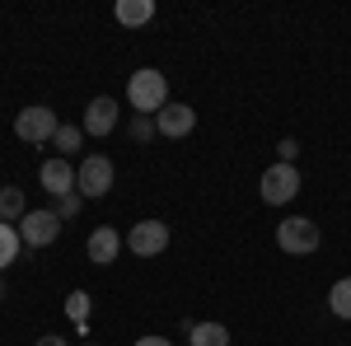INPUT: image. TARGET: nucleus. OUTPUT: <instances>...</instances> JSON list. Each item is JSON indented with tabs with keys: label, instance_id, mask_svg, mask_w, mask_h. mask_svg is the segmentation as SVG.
Masks as SVG:
<instances>
[{
	"label": "nucleus",
	"instance_id": "obj_24",
	"mask_svg": "<svg viewBox=\"0 0 351 346\" xmlns=\"http://www.w3.org/2000/svg\"><path fill=\"white\" fill-rule=\"evenodd\" d=\"M0 299H5V276H0Z\"/></svg>",
	"mask_w": 351,
	"mask_h": 346
},
{
	"label": "nucleus",
	"instance_id": "obj_6",
	"mask_svg": "<svg viewBox=\"0 0 351 346\" xmlns=\"http://www.w3.org/2000/svg\"><path fill=\"white\" fill-rule=\"evenodd\" d=\"M164 248H169V225L164 220H136L127 230V253H136V258H160Z\"/></svg>",
	"mask_w": 351,
	"mask_h": 346
},
{
	"label": "nucleus",
	"instance_id": "obj_21",
	"mask_svg": "<svg viewBox=\"0 0 351 346\" xmlns=\"http://www.w3.org/2000/svg\"><path fill=\"white\" fill-rule=\"evenodd\" d=\"M84 309H89V295H71V319H84Z\"/></svg>",
	"mask_w": 351,
	"mask_h": 346
},
{
	"label": "nucleus",
	"instance_id": "obj_20",
	"mask_svg": "<svg viewBox=\"0 0 351 346\" xmlns=\"http://www.w3.org/2000/svg\"><path fill=\"white\" fill-rule=\"evenodd\" d=\"M276 155H281V164H295V155H300V140H295V136H286V140L276 145Z\"/></svg>",
	"mask_w": 351,
	"mask_h": 346
},
{
	"label": "nucleus",
	"instance_id": "obj_4",
	"mask_svg": "<svg viewBox=\"0 0 351 346\" xmlns=\"http://www.w3.org/2000/svg\"><path fill=\"white\" fill-rule=\"evenodd\" d=\"M56 112L47 103H28L19 117H14V136L19 140H28V145H52V136H56Z\"/></svg>",
	"mask_w": 351,
	"mask_h": 346
},
{
	"label": "nucleus",
	"instance_id": "obj_16",
	"mask_svg": "<svg viewBox=\"0 0 351 346\" xmlns=\"http://www.w3.org/2000/svg\"><path fill=\"white\" fill-rule=\"evenodd\" d=\"M328 309H332L337 319H347V323H351V276L332 281V291H328Z\"/></svg>",
	"mask_w": 351,
	"mask_h": 346
},
{
	"label": "nucleus",
	"instance_id": "obj_23",
	"mask_svg": "<svg viewBox=\"0 0 351 346\" xmlns=\"http://www.w3.org/2000/svg\"><path fill=\"white\" fill-rule=\"evenodd\" d=\"M38 346H66V337H56V332H47V337H38Z\"/></svg>",
	"mask_w": 351,
	"mask_h": 346
},
{
	"label": "nucleus",
	"instance_id": "obj_17",
	"mask_svg": "<svg viewBox=\"0 0 351 346\" xmlns=\"http://www.w3.org/2000/svg\"><path fill=\"white\" fill-rule=\"evenodd\" d=\"M52 145L61 150V160H71V155H75V150L84 145V127H56Z\"/></svg>",
	"mask_w": 351,
	"mask_h": 346
},
{
	"label": "nucleus",
	"instance_id": "obj_2",
	"mask_svg": "<svg viewBox=\"0 0 351 346\" xmlns=\"http://www.w3.org/2000/svg\"><path fill=\"white\" fill-rule=\"evenodd\" d=\"M319 243H324V230H319L309 215H291V220H281V225H276V248H281V253H291V258L319 253Z\"/></svg>",
	"mask_w": 351,
	"mask_h": 346
},
{
	"label": "nucleus",
	"instance_id": "obj_5",
	"mask_svg": "<svg viewBox=\"0 0 351 346\" xmlns=\"http://www.w3.org/2000/svg\"><path fill=\"white\" fill-rule=\"evenodd\" d=\"M75 192H80L84 201L108 197V192H112V160H104V155H89V160L75 164Z\"/></svg>",
	"mask_w": 351,
	"mask_h": 346
},
{
	"label": "nucleus",
	"instance_id": "obj_9",
	"mask_svg": "<svg viewBox=\"0 0 351 346\" xmlns=\"http://www.w3.org/2000/svg\"><path fill=\"white\" fill-rule=\"evenodd\" d=\"M192 127H197V112H192L188 103H169L155 112V132L160 136H169V140H183V136H192Z\"/></svg>",
	"mask_w": 351,
	"mask_h": 346
},
{
	"label": "nucleus",
	"instance_id": "obj_3",
	"mask_svg": "<svg viewBox=\"0 0 351 346\" xmlns=\"http://www.w3.org/2000/svg\"><path fill=\"white\" fill-rule=\"evenodd\" d=\"M300 192V169L295 164H271V169H263V178H258V197L267 201V206H291Z\"/></svg>",
	"mask_w": 351,
	"mask_h": 346
},
{
	"label": "nucleus",
	"instance_id": "obj_1",
	"mask_svg": "<svg viewBox=\"0 0 351 346\" xmlns=\"http://www.w3.org/2000/svg\"><path fill=\"white\" fill-rule=\"evenodd\" d=\"M127 103L145 117H155L164 103H169V75L155 71V66H141L132 80H127Z\"/></svg>",
	"mask_w": 351,
	"mask_h": 346
},
{
	"label": "nucleus",
	"instance_id": "obj_12",
	"mask_svg": "<svg viewBox=\"0 0 351 346\" xmlns=\"http://www.w3.org/2000/svg\"><path fill=\"white\" fill-rule=\"evenodd\" d=\"M117 24L122 28H141V24H150L155 19V0H117Z\"/></svg>",
	"mask_w": 351,
	"mask_h": 346
},
{
	"label": "nucleus",
	"instance_id": "obj_14",
	"mask_svg": "<svg viewBox=\"0 0 351 346\" xmlns=\"http://www.w3.org/2000/svg\"><path fill=\"white\" fill-rule=\"evenodd\" d=\"M19 253H24V239H19V225H5V220H0V271L19 262Z\"/></svg>",
	"mask_w": 351,
	"mask_h": 346
},
{
	"label": "nucleus",
	"instance_id": "obj_11",
	"mask_svg": "<svg viewBox=\"0 0 351 346\" xmlns=\"http://www.w3.org/2000/svg\"><path fill=\"white\" fill-rule=\"evenodd\" d=\"M84 253H89V262H94V267H112V262H117V253H122V234H117L112 225H99V230L84 239Z\"/></svg>",
	"mask_w": 351,
	"mask_h": 346
},
{
	"label": "nucleus",
	"instance_id": "obj_13",
	"mask_svg": "<svg viewBox=\"0 0 351 346\" xmlns=\"http://www.w3.org/2000/svg\"><path fill=\"white\" fill-rule=\"evenodd\" d=\"M28 215V201H24V187H0V220H5V225H19V220H24Z\"/></svg>",
	"mask_w": 351,
	"mask_h": 346
},
{
	"label": "nucleus",
	"instance_id": "obj_7",
	"mask_svg": "<svg viewBox=\"0 0 351 346\" xmlns=\"http://www.w3.org/2000/svg\"><path fill=\"white\" fill-rule=\"evenodd\" d=\"M56 234H61V215L56 211H28L24 220H19L24 248H47V243H56Z\"/></svg>",
	"mask_w": 351,
	"mask_h": 346
},
{
	"label": "nucleus",
	"instance_id": "obj_10",
	"mask_svg": "<svg viewBox=\"0 0 351 346\" xmlns=\"http://www.w3.org/2000/svg\"><path fill=\"white\" fill-rule=\"evenodd\" d=\"M38 183H43V192L47 197H66V192H75V164L71 160H43V169H38Z\"/></svg>",
	"mask_w": 351,
	"mask_h": 346
},
{
	"label": "nucleus",
	"instance_id": "obj_25",
	"mask_svg": "<svg viewBox=\"0 0 351 346\" xmlns=\"http://www.w3.org/2000/svg\"><path fill=\"white\" fill-rule=\"evenodd\" d=\"M84 346H89V342H84Z\"/></svg>",
	"mask_w": 351,
	"mask_h": 346
},
{
	"label": "nucleus",
	"instance_id": "obj_8",
	"mask_svg": "<svg viewBox=\"0 0 351 346\" xmlns=\"http://www.w3.org/2000/svg\"><path fill=\"white\" fill-rule=\"evenodd\" d=\"M117 117H122L117 99L99 94V99H89V108H84V117H80V127H84V136H112V132H117Z\"/></svg>",
	"mask_w": 351,
	"mask_h": 346
},
{
	"label": "nucleus",
	"instance_id": "obj_18",
	"mask_svg": "<svg viewBox=\"0 0 351 346\" xmlns=\"http://www.w3.org/2000/svg\"><path fill=\"white\" fill-rule=\"evenodd\" d=\"M155 136H160V132H155V117L136 112V117H132V140H136V145H145V140H155Z\"/></svg>",
	"mask_w": 351,
	"mask_h": 346
},
{
	"label": "nucleus",
	"instance_id": "obj_19",
	"mask_svg": "<svg viewBox=\"0 0 351 346\" xmlns=\"http://www.w3.org/2000/svg\"><path fill=\"white\" fill-rule=\"evenodd\" d=\"M80 206H84L80 192H66V197H56V215H61V220H75V215H80Z\"/></svg>",
	"mask_w": 351,
	"mask_h": 346
},
{
	"label": "nucleus",
	"instance_id": "obj_22",
	"mask_svg": "<svg viewBox=\"0 0 351 346\" xmlns=\"http://www.w3.org/2000/svg\"><path fill=\"white\" fill-rule=\"evenodd\" d=\"M136 346H173L169 337H136Z\"/></svg>",
	"mask_w": 351,
	"mask_h": 346
},
{
	"label": "nucleus",
	"instance_id": "obj_15",
	"mask_svg": "<svg viewBox=\"0 0 351 346\" xmlns=\"http://www.w3.org/2000/svg\"><path fill=\"white\" fill-rule=\"evenodd\" d=\"M192 346H230V328L225 323H192Z\"/></svg>",
	"mask_w": 351,
	"mask_h": 346
}]
</instances>
